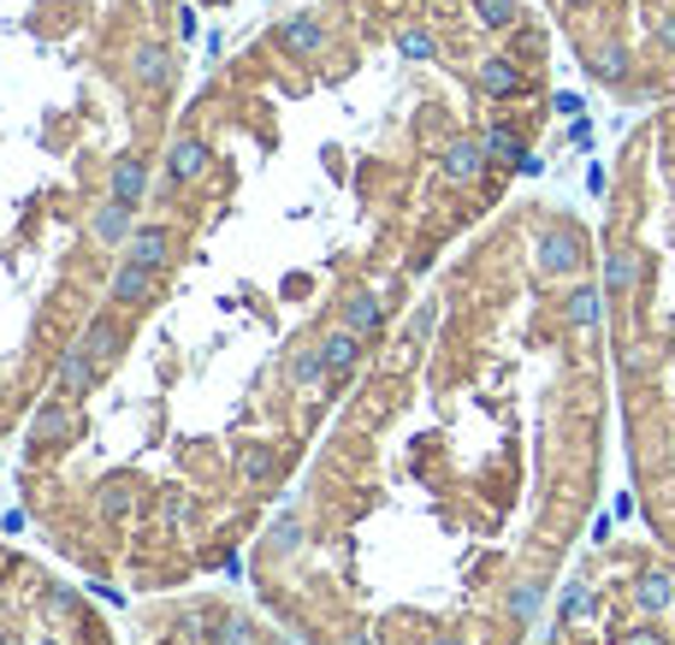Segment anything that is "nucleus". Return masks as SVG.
<instances>
[{"label": "nucleus", "instance_id": "30", "mask_svg": "<svg viewBox=\"0 0 675 645\" xmlns=\"http://www.w3.org/2000/svg\"><path fill=\"white\" fill-rule=\"evenodd\" d=\"M534 610H539V586H534V580H522V586H516V598H510V615H516V622H527Z\"/></svg>", "mask_w": 675, "mask_h": 645}, {"label": "nucleus", "instance_id": "19", "mask_svg": "<svg viewBox=\"0 0 675 645\" xmlns=\"http://www.w3.org/2000/svg\"><path fill=\"white\" fill-rule=\"evenodd\" d=\"M130 71H137V83H149V90H167L172 60H167V48H137V60H130Z\"/></svg>", "mask_w": 675, "mask_h": 645}, {"label": "nucleus", "instance_id": "3", "mask_svg": "<svg viewBox=\"0 0 675 645\" xmlns=\"http://www.w3.org/2000/svg\"><path fill=\"white\" fill-rule=\"evenodd\" d=\"M438 172H445L450 184H480V178H487V142H480V137H457L445 154H438Z\"/></svg>", "mask_w": 675, "mask_h": 645}, {"label": "nucleus", "instance_id": "21", "mask_svg": "<svg viewBox=\"0 0 675 645\" xmlns=\"http://www.w3.org/2000/svg\"><path fill=\"white\" fill-rule=\"evenodd\" d=\"M278 468H285V462H278L273 445H249L243 457H238V474H243V480H273Z\"/></svg>", "mask_w": 675, "mask_h": 645}, {"label": "nucleus", "instance_id": "28", "mask_svg": "<svg viewBox=\"0 0 675 645\" xmlns=\"http://www.w3.org/2000/svg\"><path fill=\"white\" fill-rule=\"evenodd\" d=\"M622 66H628V48H622V42H610V48H598L593 54V71H598V78H622Z\"/></svg>", "mask_w": 675, "mask_h": 645}, {"label": "nucleus", "instance_id": "22", "mask_svg": "<svg viewBox=\"0 0 675 645\" xmlns=\"http://www.w3.org/2000/svg\"><path fill=\"white\" fill-rule=\"evenodd\" d=\"M314 379H327V356H320V344H314V349H302V356L290 361V385H297V391H308Z\"/></svg>", "mask_w": 675, "mask_h": 645}, {"label": "nucleus", "instance_id": "38", "mask_svg": "<svg viewBox=\"0 0 675 645\" xmlns=\"http://www.w3.org/2000/svg\"><path fill=\"white\" fill-rule=\"evenodd\" d=\"M563 7H593V0H563Z\"/></svg>", "mask_w": 675, "mask_h": 645}, {"label": "nucleus", "instance_id": "6", "mask_svg": "<svg viewBox=\"0 0 675 645\" xmlns=\"http://www.w3.org/2000/svg\"><path fill=\"white\" fill-rule=\"evenodd\" d=\"M202 172H208V142H202V137H179L167 149V178L172 184H196Z\"/></svg>", "mask_w": 675, "mask_h": 645}, {"label": "nucleus", "instance_id": "2", "mask_svg": "<svg viewBox=\"0 0 675 645\" xmlns=\"http://www.w3.org/2000/svg\"><path fill=\"white\" fill-rule=\"evenodd\" d=\"M155 290H160V273L125 255L119 273H113V285H107V297L119 302V308H142V302H155Z\"/></svg>", "mask_w": 675, "mask_h": 645}, {"label": "nucleus", "instance_id": "12", "mask_svg": "<svg viewBox=\"0 0 675 645\" xmlns=\"http://www.w3.org/2000/svg\"><path fill=\"white\" fill-rule=\"evenodd\" d=\"M563 320H569L575 332H593L598 320H605V290H598V285H575V290L563 297Z\"/></svg>", "mask_w": 675, "mask_h": 645}, {"label": "nucleus", "instance_id": "16", "mask_svg": "<svg viewBox=\"0 0 675 645\" xmlns=\"http://www.w3.org/2000/svg\"><path fill=\"white\" fill-rule=\"evenodd\" d=\"M320 356H327V373L344 379L362 361V332H350V326L344 332H327V338H320Z\"/></svg>", "mask_w": 675, "mask_h": 645}, {"label": "nucleus", "instance_id": "37", "mask_svg": "<svg viewBox=\"0 0 675 645\" xmlns=\"http://www.w3.org/2000/svg\"><path fill=\"white\" fill-rule=\"evenodd\" d=\"M344 645H374L368 634H344Z\"/></svg>", "mask_w": 675, "mask_h": 645}, {"label": "nucleus", "instance_id": "7", "mask_svg": "<svg viewBox=\"0 0 675 645\" xmlns=\"http://www.w3.org/2000/svg\"><path fill=\"white\" fill-rule=\"evenodd\" d=\"M95 356H90V349H66V356H60V398L66 403H78V398H90V385H95Z\"/></svg>", "mask_w": 675, "mask_h": 645}, {"label": "nucleus", "instance_id": "13", "mask_svg": "<svg viewBox=\"0 0 675 645\" xmlns=\"http://www.w3.org/2000/svg\"><path fill=\"white\" fill-rule=\"evenodd\" d=\"M83 349H90L95 356V368H113V361H119V349H125V332H119V320H90V326H83Z\"/></svg>", "mask_w": 675, "mask_h": 645}, {"label": "nucleus", "instance_id": "15", "mask_svg": "<svg viewBox=\"0 0 675 645\" xmlns=\"http://www.w3.org/2000/svg\"><path fill=\"white\" fill-rule=\"evenodd\" d=\"M640 273H645L640 249H616V255L605 261V297H628V290L640 285Z\"/></svg>", "mask_w": 675, "mask_h": 645}, {"label": "nucleus", "instance_id": "17", "mask_svg": "<svg viewBox=\"0 0 675 645\" xmlns=\"http://www.w3.org/2000/svg\"><path fill=\"white\" fill-rule=\"evenodd\" d=\"M480 142H487V160H497V166H522V172H534V160H527L522 137H516L510 125H492Z\"/></svg>", "mask_w": 675, "mask_h": 645}, {"label": "nucleus", "instance_id": "10", "mask_svg": "<svg viewBox=\"0 0 675 645\" xmlns=\"http://www.w3.org/2000/svg\"><path fill=\"white\" fill-rule=\"evenodd\" d=\"M71 433H78V421H71L66 398H60V403H48V408H42V415L31 421V445H42V450H60Z\"/></svg>", "mask_w": 675, "mask_h": 645}, {"label": "nucleus", "instance_id": "29", "mask_svg": "<svg viewBox=\"0 0 675 645\" xmlns=\"http://www.w3.org/2000/svg\"><path fill=\"white\" fill-rule=\"evenodd\" d=\"M581 615H593V586H569V598H563V622H581Z\"/></svg>", "mask_w": 675, "mask_h": 645}, {"label": "nucleus", "instance_id": "9", "mask_svg": "<svg viewBox=\"0 0 675 645\" xmlns=\"http://www.w3.org/2000/svg\"><path fill=\"white\" fill-rule=\"evenodd\" d=\"M480 90H487L492 101H510V95L527 90V78L516 71V60H510V54H492V60H480Z\"/></svg>", "mask_w": 675, "mask_h": 645}, {"label": "nucleus", "instance_id": "5", "mask_svg": "<svg viewBox=\"0 0 675 645\" xmlns=\"http://www.w3.org/2000/svg\"><path fill=\"white\" fill-rule=\"evenodd\" d=\"M278 48H285L290 60H314V54L327 48V24L308 19V12H302V19H285V24H278Z\"/></svg>", "mask_w": 675, "mask_h": 645}, {"label": "nucleus", "instance_id": "27", "mask_svg": "<svg viewBox=\"0 0 675 645\" xmlns=\"http://www.w3.org/2000/svg\"><path fill=\"white\" fill-rule=\"evenodd\" d=\"M398 48H403V60H433V54H438V42H433V31L409 24V31L398 36Z\"/></svg>", "mask_w": 675, "mask_h": 645}, {"label": "nucleus", "instance_id": "35", "mask_svg": "<svg viewBox=\"0 0 675 645\" xmlns=\"http://www.w3.org/2000/svg\"><path fill=\"white\" fill-rule=\"evenodd\" d=\"M427 332H433V308H421V314L409 320V338H427Z\"/></svg>", "mask_w": 675, "mask_h": 645}, {"label": "nucleus", "instance_id": "39", "mask_svg": "<svg viewBox=\"0 0 675 645\" xmlns=\"http://www.w3.org/2000/svg\"><path fill=\"white\" fill-rule=\"evenodd\" d=\"M0 645H19V640H12V634H7V640H0Z\"/></svg>", "mask_w": 675, "mask_h": 645}, {"label": "nucleus", "instance_id": "36", "mask_svg": "<svg viewBox=\"0 0 675 645\" xmlns=\"http://www.w3.org/2000/svg\"><path fill=\"white\" fill-rule=\"evenodd\" d=\"M433 645H468V640H462V634H438Z\"/></svg>", "mask_w": 675, "mask_h": 645}, {"label": "nucleus", "instance_id": "14", "mask_svg": "<svg viewBox=\"0 0 675 645\" xmlns=\"http://www.w3.org/2000/svg\"><path fill=\"white\" fill-rule=\"evenodd\" d=\"M344 326L362 332V338H374V332L386 326V302H379L374 290H350L344 297Z\"/></svg>", "mask_w": 675, "mask_h": 645}, {"label": "nucleus", "instance_id": "26", "mask_svg": "<svg viewBox=\"0 0 675 645\" xmlns=\"http://www.w3.org/2000/svg\"><path fill=\"white\" fill-rule=\"evenodd\" d=\"M214 645H255L249 615H219V622H214Z\"/></svg>", "mask_w": 675, "mask_h": 645}, {"label": "nucleus", "instance_id": "31", "mask_svg": "<svg viewBox=\"0 0 675 645\" xmlns=\"http://www.w3.org/2000/svg\"><path fill=\"white\" fill-rule=\"evenodd\" d=\"M622 368L628 373H645V368H652V349H645V344H622Z\"/></svg>", "mask_w": 675, "mask_h": 645}, {"label": "nucleus", "instance_id": "8", "mask_svg": "<svg viewBox=\"0 0 675 645\" xmlns=\"http://www.w3.org/2000/svg\"><path fill=\"white\" fill-rule=\"evenodd\" d=\"M634 604L645 615H670L675 610V575L670 568H645V575L634 580Z\"/></svg>", "mask_w": 675, "mask_h": 645}, {"label": "nucleus", "instance_id": "34", "mask_svg": "<svg viewBox=\"0 0 675 645\" xmlns=\"http://www.w3.org/2000/svg\"><path fill=\"white\" fill-rule=\"evenodd\" d=\"M657 48L675 54V12H670V19H657Z\"/></svg>", "mask_w": 675, "mask_h": 645}, {"label": "nucleus", "instance_id": "23", "mask_svg": "<svg viewBox=\"0 0 675 645\" xmlns=\"http://www.w3.org/2000/svg\"><path fill=\"white\" fill-rule=\"evenodd\" d=\"M219 622V610H208V604H190V610H179V634L184 640H214L208 627Z\"/></svg>", "mask_w": 675, "mask_h": 645}, {"label": "nucleus", "instance_id": "4", "mask_svg": "<svg viewBox=\"0 0 675 645\" xmlns=\"http://www.w3.org/2000/svg\"><path fill=\"white\" fill-rule=\"evenodd\" d=\"M125 255L160 273L172 255H179V231H172V226H137V231H130V243H125Z\"/></svg>", "mask_w": 675, "mask_h": 645}, {"label": "nucleus", "instance_id": "11", "mask_svg": "<svg viewBox=\"0 0 675 645\" xmlns=\"http://www.w3.org/2000/svg\"><path fill=\"white\" fill-rule=\"evenodd\" d=\"M142 189H149V160H142V154H119V160H113V201L137 208Z\"/></svg>", "mask_w": 675, "mask_h": 645}, {"label": "nucleus", "instance_id": "1", "mask_svg": "<svg viewBox=\"0 0 675 645\" xmlns=\"http://www.w3.org/2000/svg\"><path fill=\"white\" fill-rule=\"evenodd\" d=\"M534 267L546 278H575L586 267V231L581 226H546L534 243Z\"/></svg>", "mask_w": 675, "mask_h": 645}, {"label": "nucleus", "instance_id": "33", "mask_svg": "<svg viewBox=\"0 0 675 645\" xmlns=\"http://www.w3.org/2000/svg\"><path fill=\"white\" fill-rule=\"evenodd\" d=\"M616 645H670L664 634H657V627H634V634H622Z\"/></svg>", "mask_w": 675, "mask_h": 645}, {"label": "nucleus", "instance_id": "20", "mask_svg": "<svg viewBox=\"0 0 675 645\" xmlns=\"http://www.w3.org/2000/svg\"><path fill=\"white\" fill-rule=\"evenodd\" d=\"M95 238L101 243H130V208H125V201L95 208Z\"/></svg>", "mask_w": 675, "mask_h": 645}, {"label": "nucleus", "instance_id": "18", "mask_svg": "<svg viewBox=\"0 0 675 645\" xmlns=\"http://www.w3.org/2000/svg\"><path fill=\"white\" fill-rule=\"evenodd\" d=\"M95 509L107 521H125L130 509H137V486H130V480H107V486H101V497H95Z\"/></svg>", "mask_w": 675, "mask_h": 645}, {"label": "nucleus", "instance_id": "32", "mask_svg": "<svg viewBox=\"0 0 675 645\" xmlns=\"http://www.w3.org/2000/svg\"><path fill=\"white\" fill-rule=\"evenodd\" d=\"M273 545H278V551H290V545H297V516H285V521L273 527Z\"/></svg>", "mask_w": 675, "mask_h": 645}, {"label": "nucleus", "instance_id": "25", "mask_svg": "<svg viewBox=\"0 0 675 645\" xmlns=\"http://www.w3.org/2000/svg\"><path fill=\"white\" fill-rule=\"evenodd\" d=\"M160 521H167V527H190V521H196V497H190V492H167V497H160Z\"/></svg>", "mask_w": 675, "mask_h": 645}, {"label": "nucleus", "instance_id": "24", "mask_svg": "<svg viewBox=\"0 0 675 645\" xmlns=\"http://www.w3.org/2000/svg\"><path fill=\"white\" fill-rule=\"evenodd\" d=\"M474 19L487 24V31H510V24H516V0H474Z\"/></svg>", "mask_w": 675, "mask_h": 645}]
</instances>
